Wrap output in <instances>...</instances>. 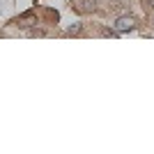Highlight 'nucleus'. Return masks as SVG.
Here are the masks:
<instances>
[{
	"instance_id": "nucleus-3",
	"label": "nucleus",
	"mask_w": 154,
	"mask_h": 154,
	"mask_svg": "<svg viewBox=\"0 0 154 154\" xmlns=\"http://www.w3.org/2000/svg\"><path fill=\"white\" fill-rule=\"evenodd\" d=\"M78 32H81V26H74V28L69 30V35H78Z\"/></svg>"
},
{
	"instance_id": "nucleus-4",
	"label": "nucleus",
	"mask_w": 154,
	"mask_h": 154,
	"mask_svg": "<svg viewBox=\"0 0 154 154\" xmlns=\"http://www.w3.org/2000/svg\"><path fill=\"white\" fill-rule=\"evenodd\" d=\"M143 5L145 7H154V0H143Z\"/></svg>"
},
{
	"instance_id": "nucleus-2",
	"label": "nucleus",
	"mask_w": 154,
	"mask_h": 154,
	"mask_svg": "<svg viewBox=\"0 0 154 154\" xmlns=\"http://www.w3.org/2000/svg\"><path fill=\"white\" fill-rule=\"evenodd\" d=\"M81 9H83V12L94 9V0H81Z\"/></svg>"
},
{
	"instance_id": "nucleus-1",
	"label": "nucleus",
	"mask_w": 154,
	"mask_h": 154,
	"mask_svg": "<svg viewBox=\"0 0 154 154\" xmlns=\"http://www.w3.org/2000/svg\"><path fill=\"white\" fill-rule=\"evenodd\" d=\"M136 28V19L134 16H120V19L115 21V30L117 32H129Z\"/></svg>"
}]
</instances>
